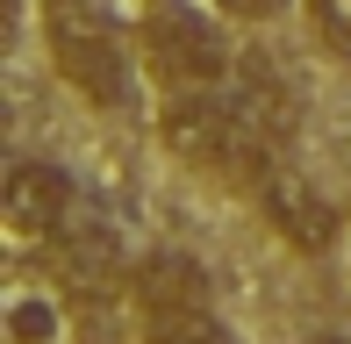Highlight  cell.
<instances>
[{"instance_id":"6da1fadb","label":"cell","mask_w":351,"mask_h":344,"mask_svg":"<svg viewBox=\"0 0 351 344\" xmlns=\"http://www.w3.org/2000/svg\"><path fill=\"white\" fill-rule=\"evenodd\" d=\"M158 144L186 172H201V180H215V186H237V194H258L265 172L280 165L273 130L222 86L165 93V108H158Z\"/></svg>"},{"instance_id":"7a4b0ae2","label":"cell","mask_w":351,"mask_h":344,"mask_svg":"<svg viewBox=\"0 0 351 344\" xmlns=\"http://www.w3.org/2000/svg\"><path fill=\"white\" fill-rule=\"evenodd\" d=\"M43 36H51L58 79L86 108H101V115H130L136 108V79H143L136 29L122 36L101 0H51V8H43Z\"/></svg>"},{"instance_id":"3957f363","label":"cell","mask_w":351,"mask_h":344,"mask_svg":"<svg viewBox=\"0 0 351 344\" xmlns=\"http://www.w3.org/2000/svg\"><path fill=\"white\" fill-rule=\"evenodd\" d=\"M136 51L165 93H194V86H230L237 79V43H230V14L215 0H143L136 8Z\"/></svg>"},{"instance_id":"277c9868","label":"cell","mask_w":351,"mask_h":344,"mask_svg":"<svg viewBox=\"0 0 351 344\" xmlns=\"http://www.w3.org/2000/svg\"><path fill=\"white\" fill-rule=\"evenodd\" d=\"M72 215H79V194H72V172L65 165H43V158H14L8 165V186H0V230H8L14 265L51 258V244L65 237Z\"/></svg>"},{"instance_id":"5b68a950","label":"cell","mask_w":351,"mask_h":344,"mask_svg":"<svg viewBox=\"0 0 351 344\" xmlns=\"http://www.w3.org/2000/svg\"><path fill=\"white\" fill-rule=\"evenodd\" d=\"M51 273H65L79 294H101V287H130L136 265H130V244H122V223L79 208L65 223V237L51 244Z\"/></svg>"},{"instance_id":"8992f818","label":"cell","mask_w":351,"mask_h":344,"mask_svg":"<svg viewBox=\"0 0 351 344\" xmlns=\"http://www.w3.org/2000/svg\"><path fill=\"white\" fill-rule=\"evenodd\" d=\"M251 201H258V215L273 223L280 244H294V251H330V237H337V208H330V194H315L294 165H273Z\"/></svg>"},{"instance_id":"52a82bcc","label":"cell","mask_w":351,"mask_h":344,"mask_svg":"<svg viewBox=\"0 0 351 344\" xmlns=\"http://www.w3.org/2000/svg\"><path fill=\"white\" fill-rule=\"evenodd\" d=\"M72 280H14L8 287V344H79V308H72Z\"/></svg>"},{"instance_id":"ba28073f","label":"cell","mask_w":351,"mask_h":344,"mask_svg":"<svg viewBox=\"0 0 351 344\" xmlns=\"http://www.w3.org/2000/svg\"><path fill=\"white\" fill-rule=\"evenodd\" d=\"M136 337L143 344H244L222 323L215 294L208 302H158V308H136Z\"/></svg>"},{"instance_id":"9c48e42d","label":"cell","mask_w":351,"mask_h":344,"mask_svg":"<svg viewBox=\"0 0 351 344\" xmlns=\"http://www.w3.org/2000/svg\"><path fill=\"white\" fill-rule=\"evenodd\" d=\"M301 14H308V36L323 43L330 58L351 65V0H301Z\"/></svg>"},{"instance_id":"30bf717a","label":"cell","mask_w":351,"mask_h":344,"mask_svg":"<svg viewBox=\"0 0 351 344\" xmlns=\"http://www.w3.org/2000/svg\"><path fill=\"white\" fill-rule=\"evenodd\" d=\"M222 14H230V22H273V14L287 8V0H215Z\"/></svg>"},{"instance_id":"8fae6325","label":"cell","mask_w":351,"mask_h":344,"mask_svg":"<svg viewBox=\"0 0 351 344\" xmlns=\"http://www.w3.org/2000/svg\"><path fill=\"white\" fill-rule=\"evenodd\" d=\"M308 344H344V337H308Z\"/></svg>"},{"instance_id":"7c38bea8","label":"cell","mask_w":351,"mask_h":344,"mask_svg":"<svg viewBox=\"0 0 351 344\" xmlns=\"http://www.w3.org/2000/svg\"><path fill=\"white\" fill-rule=\"evenodd\" d=\"M101 8H108V0H101Z\"/></svg>"}]
</instances>
